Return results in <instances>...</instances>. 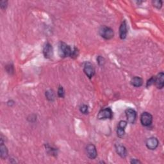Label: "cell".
Returning a JSON list of instances; mask_svg holds the SVG:
<instances>
[{"instance_id": "obj_4", "label": "cell", "mask_w": 164, "mask_h": 164, "mask_svg": "<svg viewBox=\"0 0 164 164\" xmlns=\"http://www.w3.org/2000/svg\"><path fill=\"white\" fill-rule=\"evenodd\" d=\"M112 111L110 108H106L100 111L98 115V118L99 119H111L112 117Z\"/></svg>"}, {"instance_id": "obj_1", "label": "cell", "mask_w": 164, "mask_h": 164, "mask_svg": "<svg viewBox=\"0 0 164 164\" xmlns=\"http://www.w3.org/2000/svg\"><path fill=\"white\" fill-rule=\"evenodd\" d=\"M72 50L69 46H68L64 42H60L59 44V55L62 58L71 56Z\"/></svg>"}, {"instance_id": "obj_15", "label": "cell", "mask_w": 164, "mask_h": 164, "mask_svg": "<svg viewBox=\"0 0 164 164\" xmlns=\"http://www.w3.org/2000/svg\"><path fill=\"white\" fill-rule=\"evenodd\" d=\"M131 83L132 85H133L134 87H139L142 85L143 84V80L140 77L138 76H135L134 78H132V80L131 81Z\"/></svg>"}, {"instance_id": "obj_21", "label": "cell", "mask_w": 164, "mask_h": 164, "mask_svg": "<svg viewBox=\"0 0 164 164\" xmlns=\"http://www.w3.org/2000/svg\"><path fill=\"white\" fill-rule=\"evenodd\" d=\"M0 6H1V8H2V9L6 8H7V2H5V1H1V2H0Z\"/></svg>"}, {"instance_id": "obj_7", "label": "cell", "mask_w": 164, "mask_h": 164, "mask_svg": "<svg viewBox=\"0 0 164 164\" xmlns=\"http://www.w3.org/2000/svg\"><path fill=\"white\" fill-rule=\"evenodd\" d=\"M86 151L88 156L91 158V159H94L97 157L98 153L96 148L93 144H89L87 146L86 148Z\"/></svg>"}, {"instance_id": "obj_14", "label": "cell", "mask_w": 164, "mask_h": 164, "mask_svg": "<svg viewBox=\"0 0 164 164\" xmlns=\"http://www.w3.org/2000/svg\"><path fill=\"white\" fill-rule=\"evenodd\" d=\"M0 156L3 159H5L8 156V150L7 147L3 144V139H1V146H0Z\"/></svg>"}, {"instance_id": "obj_19", "label": "cell", "mask_w": 164, "mask_h": 164, "mask_svg": "<svg viewBox=\"0 0 164 164\" xmlns=\"http://www.w3.org/2000/svg\"><path fill=\"white\" fill-rule=\"evenodd\" d=\"M58 95L60 98L64 97V90H63L62 87H60L59 88V91H58Z\"/></svg>"}, {"instance_id": "obj_5", "label": "cell", "mask_w": 164, "mask_h": 164, "mask_svg": "<svg viewBox=\"0 0 164 164\" xmlns=\"http://www.w3.org/2000/svg\"><path fill=\"white\" fill-rule=\"evenodd\" d=\"M83 71H84V72L85 73V75L89 78H91L95 74L94 67L92 66V63H90V62L85 63V66H84Z\"/></svg>"}, {"instance_id": "obj_9", "label": "cell", "mask_w": 164, "mask_h": 164, "mask_svg": "<svg viewBox=\"0 0 164 164\" xmlns=\"http://www.w3.org/2000/svg\"><path fill=\"white\" fill-rule=\"evenodd\" d=\"M43 53L46 59H50L53 55V47L50 43H47L43 49Z\"/></svg>"}, {"instance_id": "obj_17", "label": "cell", "mask_w": 164, "mask_h": 164, "mask_svg": "<svg viewBox=\"0 0 164 164\" xmlns=\"http://www.w3.org/2000/svg\"><path fill=\"white\" fill-rule=\"evenodd\" d=\"M80 112L84 114H88V106L83 105L80 107Z\"/></svg>"}, {"instance_id": "obj_2", "label": "cell", "mask_w": 164, "mask_h": 164, "mask_svg": "<svg viewBox=\"0 0 164 164\" xmlns=\"http://www.w3.org/2000/svg\"><path fill=\"white\" fill-rule=\"evenodd\" d=\"M99 32L102 37L107 40L111 39L114 35V30L112 28L107 27V26H103V27H101Z\"/></svg>"}, {"instance_id": "obj_16", "label": "cell", "mask_w": 164, "mask_h": 164, "mask_svg": "<svg viewBox=\"0 0 164 164\" xmlns=\"http://www.w3.org/2000/svg\"><path fill=\"white\" fill-rule=\"evenodd\" d=\"M46 96L50 101H53L55 98V95L52 90H49L46 92Z\"/></svg>"}, {"instance_id": "obj_12", "label": "cell", "mask_w": 164, "mask_h": 164, "mask_svg": "<svg viewBox=\"0 0 164 164\" xmlns=\"http://www.w3.org/2000/svg\"><path fill=\"white\" fill-rule=\"evenodd\" d=\"M116 152L117 154L122 158H125L127 155V151L126 147L121 144H117L115 146Z\"/></svg>"}, {"instance_id": "obj_22", "label": "cell", "mask_w": 164, "mask_h": 164, "mask_svg": "<svg viewBox=\"0 0 164 164\" xmlns=\"http://www.w3.org/2000/svg\"><path fill=\"white\" fill-rule=\"evenodd\" d=\"M98 63H99V65H103V63H104V59H103V57H101V56H99L98 57Z\"/></svg>"}, {"instance_id": "obj_23", "label": "cell", "mask_w": 164, "mask_h": 164, "mask_svg": "<svg viewBox=\"0 0 164 164\" xmlns=\"http://www.w3.org/2000/svg\"><path fill=\"white\" fill-rule=\"evenodd\" d=\"M131 163H140V162L137 159H133V160L131 161Z\"/></svg>"}, {"instance_id": "obj_3", "label": "cell", "mask_w": 164, "mask_h": 164, "mask_svg": "<svg viewBox=\"0 0 164 164\" xmlns=\"http://www.w3.org/2000/svg\"><path fill=\"white\" fill-rule=\"evenodd\" d=\"M140 122L144 126H148L153 122V116L148 112H144L141 115Z\"/></svg>"}, {"instance_id": "obj_20", "label": "cell", "mask_w": 164, "mask_h": 164, "mask_svg": "<svg viewBox=\"0 0 164 164\" xmlns=\"http://www.w3.org/2000/svg\"><path fill=\"white\" fill-rule=\"evenodd\" d=\"M155 77L151 78L147 82V87H150V86L152 85L153 84H154L155 83Z\"/></svg>"}, {"instance_id": "obj_10", "label": "cell", "mask_w": 164, "mask_h": 164, "mask_svg": "<svg viewBox=\"0 0 164 164\" xmlns=\"http://www.w3.org/2000/svg\"><path fill=\"white\" fill-rule=\"evenodd\" d=\"M155 83L158 88H162L164 85V74L161 72L155 79Z\"/></svg>"}, {"instance_id": "obj_13", "label": "cell", "mask_w": 164, "mask_h": 164, "mask_svg": "<svg viewBox=\"0 0 164 164\" xmlns=\"http://www.w3.org/2000/svg\"><path fill=\"white\" fill-rule=\"evenodd\" d=\"M127 35V26L125 21L121 24L119 28V36L121 39H124Z\"/></svg>"}, {"instance_id": "obj_6", "label": "cell", "mask_w": 164, "mask_h": 164, "mask_svg": "<svg viewBox=\"0 0 164 164\" xmlns=\"http://www.w3.org/2000/svg\"><path fill=\"white\" fill-rule=\"evenodd\" d=\"M126 115L128 120V123L133 124L135 123V121L137 118V113L133 109L128 108L126 110Z\"/></svg>"}, {"instance_id": "obj_18", "label": "cell", "mask_w": 164, "mask_h": 164, "mask_svg": "<svg viewBox=\"0 0 164 164\" xmlns=\"http://www.w3.org/2000/svg\"><path fill=\"white\" fill-rule=\"evenodd\" d=\"M153 6L157 8H160L162 6V1H158V0H157V1L153 2Z\"/></svg>"}, {"instance_id": "obj_8", "label": "cell", "mask_w": 164, "mask_h": 164, "mask_svg": "<svg viewBox=\"0 0 164 164\" xmlns=\"http://www.w3.org/2000/svg\"><path fill=\"white\" fill-rule=\"evenodd\" d=\"M158 144H159V142L155 137H151L146 141V146L148 149L151 150H155L158 146Z\"/></svg>"}, {"instance_id": "obj_11", "label": "cell", "mask_w": 164, "mask_h": 164, "mask_svg": "<svg viewBox=\"0 0 164 164\" xmlns=\"http://www.w3.org/2000/svg\"><path fill=\"white\" fill-rule=\"evenodd\" d=\"M127 126V123L124 121H121L119 122L118 127H117V133L119 137H123L125 133V128Z\"/></svg>"}]
</instances>
